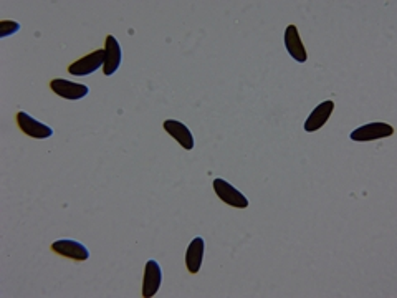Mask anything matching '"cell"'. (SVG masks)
Listing matches in <instances>:
<instances>
[{
	"instance_id": "obj_7",
	"label": "cell",
	"mask_w": 397,
	"mask_h": 298,
	"mask_svg": "<svg viewBox=\"0 0 397 298\" xmlns=\"http://www.w3.org/2000/svg\"><path fill=\"white\" fill-rule=\"evenodd\" d=\"M161 282H163V270L158 260H147L144 267L143 279V297L151 298L159 292Z\"/></svg>"
},
{
	"instance_id": "obj_3",
	"label": "cell",
	"mask_w": 397,
	"mask_h": 298,
	"mask_svg": "<svg viewBox=\"0 0 397 298\" xmlns=\"http://www.w3.org/2000/svg\"><path fill=\"white\" fill-rule=\"evenodd\" d=\"M104 65V48L95 50L86 56H81L80 60L73 61L68 67V73L73 77H86V74L95 73L96 70Z\"/></svg>"
},
{
	"instance_id": "obj_9",
	"label": "cell",
	"mask_w": 397,
	"mask_h": 298,
	"mask_svg": "<svg viewBox=\"0 0 397 298\" xmlns=\"http://www.w3.org/2000/svg\"><path fill=\"white\" fill-rule=\"evenodd\" d=\"M333 111H334V103L331 102V100H328V102H323L321 104H318V107L311 111V115L307 118V121L303 123L305 131H308V133H313V131L321 130L323 126L328 123L330 116L333 115Z\"/></svg>"
},
{
	"instance_id": "obj_2",
	"label": "cell",
	"mask_w": 397,
	"mask_h": 298,
	"mask_svg": "<svg viewBox=\"0 0 397 298\" xmlns=\"http://www.w3.org/2000/svg\"><path fill=\"white\" fill-rule=\"evenodd\" d=\"M392 134H394V128H392L389 123L376 121V123H368V125L355 130L350 138L353 141L368 143V141H376V139L381 138H389Z\"/></svg>"
},
{
	"instance_id": "obj_13",
	"label": "cell",
	"mask_w": 397,
	"mask_h": 298,
	"mask_svg": "<svg viewBox=\"0 0 397 298\" xmlns=\"http://www.w3.org/2000/svg\"><path fill=\"white\" fill-rule=\"evenodd\" d=\"M19 30H20L19 22H10V20L0 22V38H6L8 35L17 33Z\"/></svg>"
},
{
	"instance_id": "obj_11",
	"label": "cell",
	"mask_w": 397,
	"mask_h": 298,
	"mask_svg": "<svg viewBox=\"0 0 397 298\" xmlns=\"http://www.w3.org/2000/svg\"><path fill=\"white\" fill-rule=\"evenodd\" d=\"M164 130L169 136H172L176 141L181 144L182 148L191 151L194 149V136H192L191 130L187 128L184 123L177 121V120H165L164 121Z\"/></svg>"
},
{
	"instance_id": "obj_5",
	"label": "cell",
	"mask_w": 397,
	"mask_h": 298,
	"mask_svg": "<svg viewBox=\"0 0 397 298\" xmlns=\"http://www.w3.org/2000/svg\"><path fill=\"white\" fill-rule=\"evenodd\" d=\"M51 251L62 257L72 258V260L75 262H85L90 258V251L86 249V245L72 239L56 240V242L51 244Z\"/></svg>"
},
{
	"instance_id": "obj_4",
	"label": "cell",
	"mask_w": 397,
	"mask_h": 298,
	"mask_svg": "<svg viewBox=\"0 0 397 298\" xmlns=\"http://www.w3.org/2000/svg\"><path fill=\"white\" fill-rule=\"evenodd\" d=\"M17 125H19L22 133L33 139H47L50 136H54V130L50 126L45 125V123L37 121L25 111L17 113Z\"/></svg>"
},
{
	"instance_id": "obj_8",
	"label": "cell",
	"mask_w": 397,
	"mask_h": 298,
	"mask_svg": "<svg viewBox=\"0 0 397 298\" xmlns=\"http://www.w3.org/2000/svg\"><path fill=\"white\" fill-rule=\"evenodd\" d=\"M121 65V47L120 42L113 35H108L104 40V65L103 73L104 77H111L120 70Z\"/></svg>"
},
{
	"instance_id": "obj_6",
	"label": "cell",
	"mask_w": 397,
	"mask_h": 298,
	"mask_svg": "<svg viewBox=\"0 0 397 298\" xmlns=\"http://www.w3.org/2000/svg\"><path fill=\"white\" fill-rule=\"evenodd\" d=\"M50 88L55 95L65 100H81L88 96L90 88L83 83H75L70 80H63V78H55L50 81Z\"/></svg>"
},
{
	"instance_id": "obj_12",
	"label": "cell",
	"mask_w": 397,
	"mask_h": 298,
	"mask_svg": "<svg viewBox=\"0 0 397 298\" xmlns=\"http://www.w3.org/2000/svg\"><path fill=\"white\" fill-rule=\"evenodd\" d=\"M204 260V239L195 237L186 251V265L191 274H199Z\"/></svg>"
},
{
	"instance_id": "obj_10",
	"label": "cell",
	"mask_w": 397,
	"mask_h": 298,
	"mask_svg": "<svg viewBox=\"0 0 397 298\" xmlns=\"http://www.w3.org/2000/svg\"><path fill=\"white\" fill-rule=\"evenodd\" d=\"M285 47L288 55L291 56L295 61L298 63H305L308 60V54H307V48H305L302 38H300L298 29L296 25H288L285 30Z\"/></svg>"
},
{
	"instance_id": "obj_1",
	"label": "cell",
	"mask_w": 397,
	"mask_h": 298,
	"mask_svg": "<svg viewBox=\"0 0 397 298\" xmlns=\"http://www.w3.org/2000/svg\"><path fill=\"white\" fill-rule=\"evenodd\" d=\"M212 186H213V191H216L217 197H219L222 203L232 205V207H237V209H247L248 207L247 197L243 196L238 189H235L232 184L227 182L225 179H222V178L213 179Z\"/></svg>"
}]
</instances>
